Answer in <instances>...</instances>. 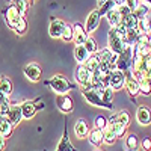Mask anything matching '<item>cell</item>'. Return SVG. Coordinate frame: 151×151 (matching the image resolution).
Returning <instances> with one entry per match:
<instances>
[{"mask_svg":"<svg viewBox=\"0 0 151 151\" xmlns=\"http://www.w3.org/2000/svg\"><path fill=\"white\" fill-rule=\"evenodd\" d=\"M125 85V73L119 71V70H113L110 73V89L113 92H116V91H121L122 88Z\"/></svg>","mask_w":151,"mask_h":151,"instance_id":"obj_6","label":"cell"},{"mask_svg":"<svg viewBox=\"0 0 151 151\" xmlns=\"http://www.w3.org/2000/svg\"><path fill=\"white\" fill-rule=\"evenodd\" d=\"M88 141H89L91 145L100 148V147L104 144L103 130H98V129H92V130H89V134H88Z\"/></svg>","mask_w":151,"mask_h":151,"instance_id":"obj_18","label":"cell"},{"mask_svg":"<svg viewBox=\"0 0 151 151\" xmlns=\"http://www.w3.org/2000/svg\"><path fill=\"white\" fill-rule=\"evenodd\" d=\"M14 32H15L17 35H24V33L27 32V20L24 18V17H21L20 21L14 26Z\"/></svg>","mask_w":151,"mask_h":151,"instance_id":"obj_33","label":"cell"},{"mask_svg":"<svg viewBox=\"0 0 151 151\" xmlns=\"http://www.w3.org/2000/svg\"><path fill=\"white\" fill-rule=\"evenodd\" d=\"M103 136H104V144H107V145H113L116 142V134H115V132H113V129L110 127V125L107 124V127L103 130Z\"/></svg>","mask_w":151,"mask_h":151,"instance_id":"obj_26","label":"cell"},{"mask_svg":"<svg viewBox=\"0 0 151 151\" xmlns=\"http://www.w3.org/2000/svg\"><path fill=\"white\" fill-rule=\"evenodd\" d=\"M136 29L139 33H150V23H148V18H139L137 20V24H136Z\"/></svg>","mask_w":151,"mask_h":151,"instance_id":"obj_34","label":"cell"},{"mask_svg":"<svg viewBox=\"0 0 151 151\" xmlns=\"http://www.w3.org/2000/svg\"><path fill=\"white\" fill-rule=\"evenodd\" d=\"M121 24H122L125 29H134V27H136V24H137V17L133 14V12H130L129 15L122 17Z\"/></svg>","mask_w":151,"mask_h":151,"instance_id":"obj_27","label":"cell"},{"mask_svg":"<svg viewBox=\"0 0 151 151\" xmlns=\"http://www.w3.org/2000/svg\"><path fill=\"white\" fill-rule=\"evenodd\" d=\"M107 44H109V48H110L115 55H118V56L125 50V47H127V45L124 44L122 38L118 36V33L115 32V29H113V27H112V29L109 30V33H107Z\"/></svg>","mask_w":151,"mask_h":151,"instance_id":"obj_4","label":"cell"},{"mask_svg":"<svg viewBox=\"0 0 151 151\" xmlns=\"http://www.w3.org/2000/svg\"><path fill=\"white\" fill-rule=\"evenodd\" d=\"M109 125L113 129V132H115V134H116L118 139H119V137H122L125 133H127V129L122 127V125H119V124H116V122H109Z\"/></svg>","mask_w":151,"mask_h":151,"instance_id":"obj_39","label":"cell"},{"mask_svg":"<svg viewBox=\"0 0 151 151\" xmlns=\"http://www.w3.org/2000/svg\"><path fill=\"white\" fill-rule=\"evenodd\" d=\"M116 9H118V12H119V14H121L122 17H125V15H129L130 12H132V11H130V9H129L127 6H125V5H122V6H118Z\"/></svg>","mask_w":151,"mask_h":151,"instance_id":"obj_44","label":"cell"},{"mask_svg":"<svg viewBox=\"0 0 151 151\" xmlns=\"http://www.w3.org/2000/svg\"><path fill=\"white\" fill-rule=\"evenodd\" d=\"M106 18H107V21H109V24H110L112 27L119 26L121 21H122V15L118 12L116 8H115V9H112V11H109L107 14H106Z\"/></svg>","mask_w":151,"mask_h":151,"instance_id":"obj_23","label":"cell"},{"mask_svg":"<svg viewBox=\"0 0 151 151\" xmlns=\"http://www.w3.org/2000/svg\"><path fill=\"white\" fill-rule=\"evenodd\" d=\"M82 94L91 106H98V107L109 109V110H112V107H113V104H107V103L103 101V98L100 97L98 91H95L94 88H82Z\"/></svg>","mask_w":151,"mask_h":151,"instance_id":"obj_2","label":"cell"},{"mask_svg":"<svg viewBox=\"0 0 151 151\" xmlns=\"http://www.w3.org/2000/svg\"><path fill=\"white\" fill-rule=\"evenodd\" d=\"M124 88L127 89V92H129L132 97L141 95V94H139V82H137V80L133 77L132 73H127V74H125V85H124Z\"/></svg>","mask_w":151,"mask_h":151,"instance_id":"obj_15","label":"cell"},{"mask_svg":"<svg viewBox=\"0 0 151 151\" xmlns=\"http://www.w3.org/2000/svg\"><path fill=\"white\" fill-rule=\"evenodd\" d=\"M9 106H11L9 104V97L0 91V113L5 115V113L8 112V109H9Z\"/></svg>","mask_w":151,"mask_h":151,"instance_id":"obj_35","label":"cell"},{"mask_svg":"<svg viewBox=\"0 0 151 151\" xmlns=\"http://www.w3.org/2000/svg\"><path fill=\"white\" fill-rule=\"evenodd\" d=\"M100 56H98V53H95V55H91L89 56V59L86 60V68L89 70V73H94V71H97L98 70V67H100Z\"/></svg>","mask_w":151,"mask_h":151,"instance_id":"obj_24","label":"cell"},{"mask_svg":"<svg viewBox=\"0 0 151 151\" xmlns=\"http://www.w3.org/2000/svg\"><path fill=\"white\" fill-rule=\"evenodd\" d=\"M148 45L151 47V33H148Z\"/></svg>","mask_w":151,"mask_h":151,"instance_id":"obj_49","label":"cell"},{"mask_svg":"<svg viewBox=\"0 0 151 151\" xmlns=\"http://www.w3.org/2000/svg\"><path fill=\"white\" fill-rule=\"evenodd\" d=\"M62 40H64L65 42H70L73 41V38H74V32H73V26L71 24H67L65 29H64V33H62Z\"/></svg>","mask_w":151,"mask_h":151,"instance_id":"obj_38","label":"cell"},{"mask_svg":"<svg viewBox=\"0 0 151 151\" xmlns=\"http://www.w3.org/2000/svg\"><path fill=\"white\" fill-rule=\"evenodd\" d=\"M0 91L8 97L12 94V82H11L9 77H6V76H2V77H0Z\"/></svg>","mask_w":151,"mask_h":151,"instance_id":"obj_25","label":"cell"},{"mask_svg":"<svg viewBox=\"0 0 151 151\" xmlns=\"http://www.w3.org/2000/svg\"><path fill=\"white\" fill-rule=\"evenodd\" d=\"M147 18H148V23H150V33H151V14H150Z\"/></svg>","mask_w":151,"mask_h":151,"instance_id":"obj_48","label":"cell"},{"mask_svg":"<svg viewBox=\"0 0 151 151\" xmlns=\"http://www.w3.org/2000/svg\"><path fill=\"white\" fill-rule=\"evenodd\" d=\"M74 76H76V82H77L79 85H82V88H83V86H86L88 83H89L91 73H89V70L86 68V65H85V64H83V65H77Z\"/></svg>","mask_w":151,"mask_h":151,"instance_id":"obj_14","label":"cell"},{"mask_svg":"<svg viewBox=\"0 0 151 151\" xmlns=\"http://www.w3.org/2000/svg\"><path fill=\"white\" fill-rule=\"evenodd\" d=\"M107 121L109 122H116V124H119V125L127 129L130 125V122H132V116H130V113L127 110H121L118 113H113L110 118H107Z\"/></svg>","mask_w":151,"mask_h":151,"instance_id":"obj_13","label":"cell"},{"mask_svg":"<svg viewBox=\"0 0 151 151\" xmlns=\"http://www.w3.org/2000/svg\"><path fill=\"white\" fill-rule=\"evenodd\" d=\"M56 151H79L77 148H74L71 141H70V136H68V129H67V124H65V129H64V134H62L60 141L58 144Z\"/></svg>","mask_w":151,"mask_h":151,"instance_id":"obj_17","label":"cell"},{"mask_svg":"<svg viewBox=\"0 0 151 151\" xmlns=\"http://www.w3.org/2000/svg\"><path fill=\"white\" fill-rule=\"evenodd\" d=\"M5 116L9 119V122L14 125H18L20 124V121L23 119V115H21V106L20 104H12V106H9V109H8V112L5 113Z\"/></svg>","mask_w":151,"mask_h":151,"instance_id":"obj_11","label":"cell"},{"mask_svg":"<svg viewBox=\"0 0 151 151\" xmlns=\"http://www.w3.org/2000/svg\"><path fill=\"white\" fill-rule=\"evenodd\" d=\"M5 139H6V137H3L2 134H0V151L5 150V145H6V144H5Z\"/></svg>","mask_w":151,"mask_h":151,"instance_id":"obj_45","label":"cell"},{"mask_svg":"<svg viewBox=\"0 0 151 151\" xmlns=\"http://www.w3.org/2000/svg\"><path fill=\"white\" fill-rule=\"evenodd\" d=\"M107 124H109V121H107V118H106L104 115H98V116L95 118V121H94V129L104 130V129L107 127Z\"/></svg>","mask_w":151,"mask_h":151,"instance_id":"obj_36","label":"cell"},{"mask_svg":"<svg viewBox=\"0 0 151 151\" xmlns=\"http://www.w3.org/2000/svg\"><path fill=\"white\" fill-rule=\"evenodd\" d=\"M139 94L141 95H145V97L151 95V83L147 79L139 82Z\"/></svg>","mask_w":151,"mask_h":151,"instance_id":"obj_37","label":"cell"},{"mask_svg":"<svg viewBox=\"0 0 151 151\" xmlns=\"http://www.w3.org/2000/svg\"><path fill=\"white\" fill-rule=\"evenodd\" d=\"M150 56H151V55H150Z\"/></svg>","mask_w":151,"mask_h":151,"instance_id":"obj_54","label":"cell"},{"mask_svg":"<svg viewBox=\"0 0 151 151\" xmlns=\"http://www.w3.org/2000/svg\"><path fill=\"white\" fill-rule=\"evenodd\" d=\"M141 142H142L141 147H142L144 151H151V139H150V137H144Z\"/></svg>","mask_w":151,"mask_h":151,"instance_id":"obj_43","label":"cell"},{"mask_svg":"<svg viewBox=\"0 0 151 151\" xmlns=\"http://www.w3.org/2000/svg\"><path fill=\"white\" fill-rule=\"evenodd\" d=\"M100 97L103 98V101L107 103V104H112L113 103V97H115V92H113L110 88H104V89H100L98 91Z\"/></svg>","mask_w":151,"mask_h":151,"instance_id":"obj_29","label":"cell"},{"mask_svg":"<svg viewBox=\"0 0 151 151\" xmlns=\"http://www.w3.org/2000/svg\"><path fill=\"white\" fill-rule=\"evenodd\" d=\"M12 2V5H14L18 11H20V14L24 17V14L29 11V8H30V0H11Z\"/></svg>","mask_w":151,"mask_h":151,"instance_id":"obj_28","label":"cell"},{"mask_svg":"<svg viewBox=\"0 0 151 151\" xmlns=\"http://www.w3.org/2000/svg\"><path fill=\"white\" fill-rule=\"evenodd\" d=\"M97 151H100V150H97Z\"/></svg>","mask_w":151,"mask_h":151,"instance_id":"obj_53","label":"cell"},{"mask_svg":"<svg viewBox=\"0 0 151 151\" xmlns=\"http://www.w3.org/2000/svg\"><path fill=\"white\" fill-rule=\"evenodd\" d=\"M148 12H150V6L147 3H139V6L136 8V11L133 12V14L137 17V20H139V18L148 17Z\"/></svg>","mask_w":151,"mask_h":151,"instance_id":"obj_32","label":"cell"},{"mask_svg":"<svg viewBox=\"0 0 151 151\" xmlns=\"http://www.w3.org/2000/svg\"><path fill=\"white\" fill-rule=\"evenodd\" d=\"M134 44H137V45H147L148 44V35L147 33H139L137 38H136Z\"/></svg>","mask_w":151,"mask_h":151,"instance_id":"obj_40","label":"cell"},{"mask_svg":"<svg viewBox=\"0 0 151 151\" xmlns=\"http://www.w3.org/2000/svg\"><path fill=\"white\" fill-rule=\"evenodd\" d=\"M30 2H33V0H30Z\"/></svg>","mask_w":151,"mask_h":151,"instance_id":"obj_52","label":"cell"},{"mask_svg":"<svg viewBox=\"0 0 151 151\" xmlns=\"http://www.w3.org/2000/svg\"><path fill=\"white\" fill-rule=\"evenodd\" d=\"M141 148V139L137 137V134L130 133L125 136V150L127 151H139Z\"/></svg>","mask_w":151,"mask_h":151,"instance_id":"obj_20","label":"cell"},{"mask_svg":"<svg viewBox=\"0 0 151 151\" xmlns=\"http://www.w3.org/2000/svg\"><path fill=\"white\" fill-rule=\"evenodd\" d=\"M3 15H5V20H6L8 27H11V29H14V26L20 21V18L23 17V15L20 14V11H18L14 5H12V3L3 9Z\"/></svg>","mask_w":151,"mask_h":151,"instance_id":"obj_5","label":"cell"},{"mask_svg":"<svg viewBox=\"0 0 151 151\" xmlns=\"http://www.w3.org/2000/svg\"><path fill=\"white\" fill-rule=\"evenodd\" d=\"M67 26V23L60 18H55L52 17V21H50V26H48V33L52 38H60L62 33H64V29Z\"/></svg>","mask_w":151,"mask_h":151,"instance_id":"obj_8","label":"cell"},{"mask_svg":"<svg viewBox=\"0 0 151 151\" xmlns=\"http://www.w3.org/2000/svg\"><path fill=\"white\" fill-rule=\"evenodd\" d=\"M136 119H137V122H139L141 125L151 124V110L147 106L141 104L139 107H137V112H136Z\"/></svg>","mask_w":151,"mask_h":151,"instance_id":"obj_16","label":"cell"},{"mask_svg":"<svg viewBox=\"0 0 151 151\" xmlns=\"http://www.w3.org/2000/svg\"><path fill=\"white\" fill-rule=\"evenodd\" d=\"M113 3H115V6L118 8V6H122V5H125V0H112Z\"/></svg>","mask_w":151,"mask_h":151,"instance_id":"obj_46","label":"cell"},{"mask_svg":"<svg viewBox=\"0 0 151 151\" xmlns=\"http://www.w3.org/2000/svg\"><path fill=\"white\" fill-rule=\"evenodd\" d=\"M74 133L79 139L88 137V134H89V125H88V122L85 119H77V122L74 125Z\"/></svg>","mask_w":151,"mask_h":151,"instance_id":"obj_19","label":"cell"},{"mask_svg":"<svg viewBox=\"0 0 151 151\" xmlns=\"http://www.w3.org/2000/svg\"><path fill=\"white\" fill-rule=\"evenodd\" d=\"M73 32H74V38L73 41L76 42V45H83L86 42V40L89 38L88 32L85 30V26H82L80 23H76L73 26Z\"/></svg>","mask_w":151,"mask_h":151,"instance_id":"obj_12","label":"cell"},{"mask_svg":"<svg viewBox=\"0 0 151 151\" xmlns=\"http://www.w3.org/2000/svg\"><path fill=\"white\" fill-rule=\"evenodd\" d=\"M139 3H141V0H125V6H127L132 12L136 11V8L139 6Z\"/></svg>","mask_w":151,"mask_h":151,"instance_id":"obj_42","label":"cell"},{"mask_svg":"<svg viewBox=\"0 0 151 151\" xmlns=\"http://www.w3.org/2000/svg\"><path fill=\"white\" fill-rule=\"evenodd\" d=\"M44 85H48V86L52 88L56 94H59V95L67 94V92L76 89V85L71 83V82L65 77V76H62V74H56V76H53L52 79L44 80Z\"/></svg>","mask_w":151,"mask_h":151,"instance_id":"obj_1","label":"cell"},{"mask_svg":"<svg viewBox=\"0 0 151 151\" xmlns=\"http://www.w3.org/2000/svg\"><path fill=\"white\" fill-rule=\"evenodd\" d=\"M12 130H14V125L9 122V119L0 113V134L3 137H9L12 134Z\"/></svg>","mask_w":151,"mask_h":151,"instance_id":"obj_21","label":"cell"},{"mask_svg":"<svg viewBox=\"0 0 151 151\" xmlns=\"http://www.w3.org/2000/svg\"><path fill=\"white\" fill-rule=\"evenodd\" d=\"M24 76H26L27 80H30V82H38L42 77V70L36 62H30V64H27L24 67Z\"/></svg>","mask_w":151,"mask_h":151,"instance_id":"obj_7","label":"cell"},{"mask_svg":"<svg viewBox=\"0 0 151 151\" xmlns=\"http://www.w3.org/2000/svg\"><path fill=\"white\" fill-rule=\"evenodd\" d=\"M100 20H101V17H100V14H98V9H94L91 14L88 15L86 24H85V30L88 32V35H89V33H94V32L98 29Z\"/></svg>","mask_w":151,"mask_h":151,"instance_id":"obj_9","label":"cell"},{"mask_svg":"<svg viewBox=\"0 0 151 151\" xmlns=\"http://www.w3.org/2000/svg\"><path fill=\"white\" fill-rule=\"evenodd\" d=\"M141 70L145 71V73L151 71V56H147V58L142 59V68Z\"/></svg>","mask_w":151,"mask_h":151,"instance_id":"obj_41","label":"cell"},{"mask_svg":"<svg viewBox=\"0 0 151 151\" xmlns=\"http://www.w3.org/2000/svg\"><path fill=\"white\" fill-rule=\"evenodd\" d=\"M89 53H88V50L85 48V45H76V48H74V58H76V60L79 62V65H83V64H86V60L89 59Z\"/></svg>","mask_w":151,"mask_h":151,"instance_id":"obj_22","label":"cell"},{"mask_svg":"<svg viewBox=\"0 0 151 151\" xmlns=\"http://www.w3.org/2000/svg\"><path fill=\"white\" fill-rule=\"evenodd\" d=\"M98 2H100V3H104V2H106V0H98Z\"/></svg>","mask_w":151,"mask_h":151,"instance_id":"obj_51","label":"cell"},{"mask_svg":"<svg viewBox=\"0 0 151 151\" xmlns=\"http://www.w3.org/2000/svg\"><path fill=\"white\" fill-rule=\"evenodd\" d=\"M147 80L151 83V71H148V73H147Z\"/></svg>","mask_w":151,"mask_h":151,"instance_id":"obj_47","label":"cell"},{"mask_svg":"<svg viewBox=\"0 0 151 151\" xmlns=\"http://www.w3.org/2000/svg\"><path fill=\"white\" fill-rule=\"evenodd\" d=\"M83 45H85V48L88 50V53H89V55H95V53H98V44H97V41L94 40L92 36L88 38L86 42H85Z\"/></svg>","mask_w":151,"mask_h":151,"instance_id":"obj_31","label":"cell"},{"mask_svg":"<svg viewBox=\"0 0 151 151\" xmlns=\"http://www.w3.org/2000/svg\"><path fill=\"white\" fill-rule=\"evenodd\" d=\"M56 104L59 107L60 112H64V113H71L74 110V101H73V98L67 94H62V95H58L56 98Z\"/></svg>","mask_w":151,"mask_h":151,"instance_id":"obj_10","label":"cell"},{"mask_svg":"<svg viewBox=\"0 0 151 151\" xmlns=\"http://www.w3.org/2000/svg\"><path fill=\"white\" fill-rule=\"evenodd\" d=\"M21 106V115H23V119H30L36 115V112L40 109H44V103H41V100H27L20 104Z\"/></svg>","mask_w":151,"mask_h":151,"instance_id":"obj_3","label":"cell"},{"mask_svg":"<svg viewBox=\"0 0 151 151\" xmlns=\"http://www.w3.org/2000/svg\"><path fill=\"white\" fill-rule=\"evenodd\" d=\"M145 3H147L148 6H151V0H145Z\"/></svg>","mask_w":151,"mask_h":151,"instance_id":"obj_50","label":"cell"},{"mask_svg":"<svg viewBox=\"0 0 151 151\" xmlns=\"http://www.w3.org/2000/svg\"><path fill=\"white\" fill-rule=\"evenodd\" d=\"M116 6H115V3L112 2V0H106L104 3H100V8H98V14H100V17H106V14L109 11H112V9H115Z\"/></svg>","mask_w":151,"mask_h":151,"instance_id":"obj_30","label":"cell"}]
</instances>
